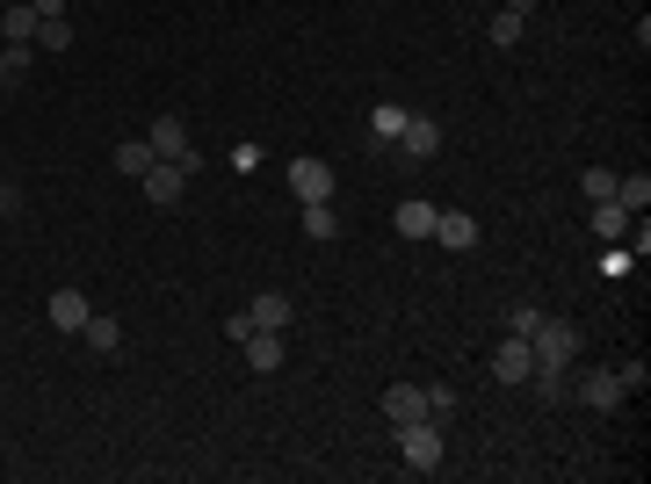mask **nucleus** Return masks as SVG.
<instances>
[{"label":"nucleus","instance_id":"obj_20","mask_svg":"<svg viewBox=\"0 0 651 484\" xmlns=\"http://www.w3.org/2000/svg\"><path fill=\"white\" fill-rule=\"evenodd\" d=\"M630 225L637 217L622 210V203H593V231H601V239H630Z\"/></svg>","mask_w":651,"mask_h":484},{"label":"nucleus","instance_id":"obj_13","mask_svg":"<svg viewBox=\"0 0 651 484\" xmlns=\"http://www.w3.org/2000/svg\"><path fill=\"white\" fill-rule=\"evenodd\" d=\"M398 123H406V102H377V109H369V152H377V159L391 152Z\"/></svg>","mask_w":651,"mask_h":484},{"label":"nucleus","instance_id":"obj_1","mask_svg":"<svg viewBox=\"0 0 651 484\" xmlns=\"http://www.w3.org/2000/svg\"><path fill=\"white\" fill-rule=\"evenodd\" d=\"M391 434H398V455H406V470H413V477H435V470H441L449 426H435V420H406V426H391Z\"/></svg>","mask_w":651,"mask_h":484},{"label":"nucleus","instance_id":"obj_8","mask_svg":"<svg viewBox=\"0 0 651 484\" xmlns=\"http://www.w3.org/2000/svg\"><path fill=\"white\" fill-rule=\"evenodd\" d=\"M579 405H587V412H622V405H630V391H622L616 369H587V383H579Z\"/></svg>","mask_w":651,"mask_h":484},{"label":"nucleus","instance_id":"obj_29","mask_svg":"<svg viewBox=\"0 0 651 484\" xmlns=\"http://www.w3.org/2000/svg\"><path fill=\"white\" fill-rule=\"evenodd\" d=\"M616 377H622V391H630V398H637V391H644V383H651V377H644V362H622Z\"/></svg>","mask_w":651,"mask_h":484},{"label":"nucleus","instance_id":"obj_23","mask_svg":"<svg viewBox=\"0 0 651 484\" xmlns=\"http://www.w3.org/2000/svg\"><path fill=\"white\" fill-rule=\"evenodd\" d=\"M152 159H160V152H152L145 137H123V145H116V174H145Z\"/></svg>","mask_w":651,"mask_h":484},{"label":"nucleus","instance_id":"obj_2","mask_svg":"<svg viewBox=\"0 0 651 484\" xmlns=\"http://www.w3.org/2000/svg\"><path fill=\"white\" fill-rule=\"evenodd\" d=\"M529 348H536V369H572L579 326H572V318H543V326L529 333Z\"/></svg>","mask_w":651,"mask_h":484},{"label":"nucleus","instance_id":"obj_10","mask_svg":"<svg viewBox=\"0 0 651 484\" xmlns=\"http://www.w3.org/2000/svg\"><path fill=\"white\" fill-rule=\"evenodd\" d=\"M435 239L449 246V254H470L485 231H478V217H470V210H435Z\"/></svg>","mask_w":651,"mask_h":484},{"label":"nucleus","instance_id":"obj_25","mask_svg":"<svg viewBox=\"0 0 651 484\" xmlns=\"http://www.w3.org/2000/svg\"><path fill=\"white\" fill-rule=\"evenodd\" d=\"M521 22H529V16L500 8V16H492V44H500V51H515V44H521Z\"/></svg>","mask_w":651,"mask_h":484},{"label":"nucleus","instance_id":"obj_6","mask_svg":"<svg viewBox=\"0 0 651 484\" xmlns=\"http://www.w3.org/2000/svg\"><path fill=\"white\" fill-rule=\"evenodd\" d=\"M529 369H536V348L521 333H507L500 348H492V383H507V391H521L529 383Z\"/></svg>","mask_w":651,"mask_h":484},{"label":"nucleus","instance_id":"obj_27","mask_svg":"<svg viewBox=\"0 0 651 484\" xmlns=\"http://www.w3.org/2000/svg\"><path fill=\"white\" fill-rule=\"evenodd\" d=\"M536 326H543V311H536L529 297H521V303H507V333H521V340H529Z\"/></svg>","mask_w":651,"mask_h":484},{"label":"nucleus","instance_id":"obj_4","mask_svg":"<svg viewBox=\"0 0 651 484\" xmlns=\"http://www.w3.org/2000/svg\"><path fill=\"white\" fill-rule=\"evenodd\" d=\"M138 188H145V203H152V210H174V203L189 196V174L174 167V159H152V167L138 174Z\"/></svg>","mask_w":651,"mask_h":484},{"label":"nucleus","instance_id":"obj_26","mask_svg":"<svg viewBox=\"0 0 651 484\" xmlns=\"http://www.w3.org/2000/svg\"><path fill=\"white\" fill-rule=\"evenodd\" d=\"M579 188H587L593 203H616V167H587V174H579Z\"/></svg>","mask_w":651,"mask_h":484},{"label":"nucleus","instance_id":"obj_11","mask_svg":"<svg viewBox=\"0 0 651 484\" xmlns=\"http://www.w3.org/2000/svg\"><path fill=\"white\" fill-rule=\"evenodd\" d=\"M51 326H59V333H80V326H88L94 318V303H88V289H51Z\"/></svg>","mask_w":651,"mask_h":484},{"label":"nucleus","instance_id":"obj_16","mask_svg":"<svg viewBox=\"0 0 651 484\" xmlns=\"http://www.w3.org/2000/svg\"><path fill=\"white\" fill-rule=\"evenodd\" d=\"M37 22H44V16H37L30 0H16V8L0 16V37H8V44H37Z\"/></svg>","mask_w":651,"mask_h":484},{"label":"nucleus","instance_id":"obj_3","mask_svg":"<svg viewBox=\"0 0 651 484\" xmlns=\"http://www.w3.org/2000/svg\"><path fill=\"white\" fill-rule=\"evenodd\" d=\"M145 145L160 152V159H174L182 174H196V167H203V159H196V145H189V123H182V116H152Z\"/></svg>","mask_w":651,"mask_h":484},{"label":"nucleus","instance_id":"obj_12","mask_svg":"<svg viewBox=\"0 0 651 484\" xmlns=\"http://www.w3.org/2000/svg\"><path fill=\"white\" fill-rule=\"evenodd\" d=\"M246 311H254V333H289V297L283 289H261Z\"/></svg>","mask_w":651,"mask_h":484},{"label":"nucleus","instance_id":"obj_28","mask_svg":"<svg viewBox=\"0 0 651 484\" xmlns=\"http://www.w3.org/2000/svg\"><path fill=\"white\" fill-rule=\"evenodd\" d=\"M246 333H254V311H232V318H225V340H232V348H240Z\"/></svg>","mask_w":651,"mask_h":484},{"label":"nucleus","instance_id":"obj_21","mask_svg":"<svg viewBox=\"0 0 651 484\" xmlns=\"http://www.w3.org/2000/svg\"><path fill=\"white\" fill-rule=\"evenodd\" d=\"M65 44H73V22H65V16H44V22H37V51H44V59H59Z\"/></svg>","mask_w":651,"mask_h":484},{"label":"nucleus","instance_id":"obj_14","mask_svg":"<svg viewBox=\"0 0 651 484\" xmlns=\"http://www.w3.org/2000/svg\"><path fill=\"white\" fill-rule=\"evenodd\" d=\"M80 340H88L94 354H109V362H123V326H116V318H102V311H94L88 326H80Z\"/></svg>","mask_w":651,"mask_h":484},{"label":"nucleus","instance_id":"obj_5","mask_svg":"<svg viewBox=\"0 0 651 484\" xmlns=\"http://www.w3.org/2000/svg\"><path fill=\"white\" fill-rule=\"evenodd\" d=\"M391 152H406V159H435V152H441V123L420 116V109H406V123H398Z\"/></svg>","mask_w":651,"mask_h":484},{"label":"nucleus","instance_id":"obj_15","mask_svg":"<svg viewBox=\"0 0 651 484\" xmlns=\"http://www.w3.org/2000/svg\"><path fill=\"white\" fill-rule=\"evenodd\" d=\"M240 348H246V362H254L261 377H275V369H283V333H246Z\"/></svg>","mask_w":651,"mask_h":484},{"label":"nucleus","instance_id":"obj_19","mask_svg":"<svg viewBox=\"0 0 651 484\" xmlns=\"http://www.w3.org/2000/svg\"><path fill=\"white\" fill-rule=\"evenodd\" d=\"M304 239H340V217H334V203H304Z\"/></svg>","mask_w":651,"mask_h":484},{"label":"nucleus","instance_id":"obj_18","mask_svg":"<svg viewBox=\"0 0 651 484\" xmlns=\"http://www.w3.org/2000/svg\"><path fill=\"white\" fill-rule=\"evenodd\" d=\"M616 203L630 217H644L651 210V174H616Z\"/></svg>","mask_w":651,"mask_h":484},{"label":"nucleus","instance_id":"obj_17","mask_svg":"<svg viewBox=\"0 0 651 484\" xmlns=\"http://www.w3.org/2000/svg\"><path fill=\"white\" fill-rule=\"evenodd\" d=\"M398 231H406V239H435V203L406 196V203H398Z\"/></svg>","mask_w":651,"mask_h":484},{"label":"nucleus","instance_id":"obj_30","mask_svg":"<svg viewBox=\"0 0 651 484\" xmlns=\"http://www.w3.org/2000/svg\"><path fill=\"white\" fill-rule=\"evenodd\" d=\"M16 210H22V188H16V182H0V217H16Z\"/></svg>","mask_w":651,"mask_h":484},{"label":"nucleus","instance_id":"obj_22","mask_svg":"<svg viewBox=\"0 0 651 484\" xmlns=\"http://www.w3.org/2000/svg\"><path fill=\"white\" fill-rule=\"evenodd\" d=\"M30 59H37V44H0V87H16L30 73Z\"/></svg>","mask_w":651,"mask_h":484},{"label":"nucleus","instance_id":"obj_9","mask_svg":"<svg viewBox=\"0 0 651 484\" xmlns=\"http://www.w3.org/2000/svg\"><path fill=\"white\" fill-rule=\"evenodd\" d=\"M377 412H384L391 426H406V420H427V391H420V383H391V391L377 398Z\"/></svg>","mask_w":651,"mask_h":484},{"label":"nucleus","instance_id":"obj_7","mask_svg":"<svg viewBox=\"0 0 651 484\" xmlns=\"http://www.w3.org/2000/svg\"><path fill=\"white\" fill-rule=\"evenodd\" d=\"M289 188H297V203H334V167L326 159H289Z\"/></svg>","mask_w":651,"mask_h":484},{"label":"nucleus","instance_id":"obj_31","mask_svg":"<svg viewBox=\"0 0 651 484\" xmlns=\"http://www.w3.org/2000/svg\"><path fill=\"white\" fill-rule=\"evenodd\" d=\"M30 8L37 16H65V0H30Z\"/></svg>","mask_w":651,"mask_h":484},{"label":"nucleus","instance_id":"obj_32","mask_svg":"<svg viewBox=\"0 0 651 484\" xmlns=\"http://www.w3.org/2000/svg\"><path fill=\"white\" fill-rule=\"evenodd\" d=\"M507 8H515V16H529V8H536V0H507Z\"/></svg>","mask_w":651,"mask_h":484},{"label":"nucleus","instance_id":"obj_24","mask_svg":"<svg viewBox=\"0 0 651 484\" xmlns=\"http://www.w3.org/2000/svg\"><path fill=\"white\" fill-rule=\"evenodd\" d=\"M456 405H464V398H456V383H427V420H435V426H449Z\"/></svg>","mask_w":651,"mask_h":484}]
</instances>
